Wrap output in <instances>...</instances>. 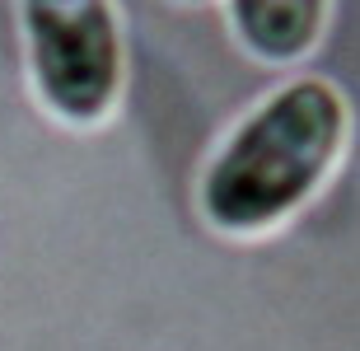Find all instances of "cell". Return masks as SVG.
Masks as SVG:
<instances>
[{"label": "cell", "instance_id": "obj_1", "mask_svg": "<svg viewBox=\"0 0 360 351\" xmlns=\"http://www.w3.org/2000/svg\"><path fill=\"white\" fill-rule=\"evenodd\" d=\"M351 146V103L333 80L300 75L276 84L201 169L197 211L225 239H262L290 225Z\"/></svg>", "mask_w": 360, "mask_h": 351}, {"label": "cell", "instance_id": "obj_2", "mask_svg": "<svg viewBox=\"0 0 360 351\" xmlns=\"http://www.w3.org/2000/svg\"><path fill=\"white\" fill-rule=\"evenodd\" d=\"M28 84L61 127L94 132L127 94V33L117 0H19Z\"/></svg>", "mask_w": 360, "mask_h": 351}, {"label": "cell", "instance_id": "obj_3", "mask_svg": "<svg viewBox=\"0 0 360 351\" xmlns=\"http://www.w3.org/2000/svg\"><path fill=\"white\" fill-rule=\"evenodd\" d=\"M333 0H225L229 33L262 66H300L319 52Z\"/></svg>", "mask_w": 360, "mask_h": 351}, {"label": "cell", "instance_id": "obj_4", "mask_svg": "<svg viewBox=\"0 0 360 351\" xmlns=\"http://www.w3.org/2000/svg\"><path fill=\"white\" fill-rule=\"evenodd\" d=\"M174 5H211V0H174Z\"/></svg>", "mask_w": 360, "mask_h": 351}]
</instances>
